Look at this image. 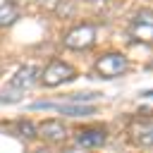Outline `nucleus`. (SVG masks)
Returning a JSON list of instances; mask_svg holds the SVG:
<instances>
[{
  "mask_svg": "<svg viewBox=\"0 0 153 153\" xmlns=\"http://www.w3.org/2000/svg\"><path fill=\"white\" fill-rule=\"evenodd\" d=\"M38 81V69L26 65V67H19L14 72V76L7 81V86L0 91V103H17L22 100V93L26 88H31L33 84Z\"/></svg>",
  "mask_w": 153,
  "mask_h": 153,
  "instance_id": "nucleus-1",
  "label": "nucleus"
},
{
  "mask_svg": "<svg viewBox=\"0 0 153 153\" xmlns=\"http://www.w3.org/2000/svg\"><path fill=\"white\" fill-rule=\"evenodd\" d=\"M127 33L134 43H153V12L139 10L129 22Z\"/></svg>",
  "mask_w": 153,
  "mask_h": 153,
  "instance_id": "nucleus-2",
  "label": "nucleus"
},
{
  "mask_svg": "<svg viewBox=\"0 0 153 153\" xmlns=\"http://www.w3.org/2000/svg\"><path fill=\"white\" fill-rule=\"evenodd\" d=\"M74 76H76V72H74L72 65H67V62H62V60H53V62L41 72V84L53 88V86H60V84L72 81Z\"/></svg>",
  "mask_w": 153,
  "mask_h": 153,
  "instance_id": "nucleus-3",
  "label": "nucleus"
},
{
  "mask_svg": "<svg viewBox=\"0 0 153 153\" xmlns=\"http://www.w3.org/2000/svg\"><path fill=\"white\" fill-rule=\"evenodd\" d=\"M96 38H98V29L93 24H79L72 31H67L65 45L69 50H86V48H91L96 43Z\"/></svg>",
  "mask_w": 153,
  "mask_h": 153,
  "instance_id": "nucleus-4",
  "label": "nucleus"
},
{
  "mask_svg": "<svg viewBox=\"0 0 153 153\" xmlns=\"http://www.w3.org/2000/svg\"><path fill=\"white\" fill-rule=\"evenodd\" d=\"M129 69V62L122 53H105L103 57L96 60V72L103 76V79H115V76H122L124 72Z\"/></svg>",
  "mask_w": 153,
  "mask_h": 153,
  "instance_id": "nucleus-5",
  "label": "nucleus"
},
{
  "mask_svg": "<svg viewBox=\"0 0 153 153\" xmlns=\"http://www.w3.org/2000/svg\"><path fill=\"white\" fill-rule=\"evenodd\" d=\"M31 110H55L69 117H88L96 112V108L91 105H81V103H33Z\"/></svg>",
  "mask_w": 153,
  "mask_h": 153,
  "instance_id": "nucleus-6",
  "label": "nucleus"
},
{
  "mask_svg": "<svg viewBox=\"0 0 153 153\" xmlns=\"http://www.w3.org/2000/svg\"><path fill=\"white\" fill-rule=\"evenodd\" d=\"M36 136L45 139V141H53V143H60L67 139V127L57 120H45L36 127Z\"/></svg>",
  "mask_w": 153,
  "mask_h": 153,
  "instance_id": "nucleus-7",
  "label": "nucleus"
},
{
  "mask_svg": "<svg viewBox=\"0 0 153 153\" xmlns=\"http://www.w3.org/2000/svg\"><path fill=\"white\" fill-rule=\"evenodd\" d=\"M76 143L79 146H86V148L103 146L105 143V131L103 129H84V131L76 134Z\"/></svg>",
  "mask_w": 153,
  "mask_h": 153,
  "instance_id": "nucleus-8",
  "label": "nucleus"
},
{
  "mask_svg": "<svg viewBox=\"0 0 153 153\" xmlns=\"http://www.w3.org/2000/svg\"><path fill=\"white\" fill-rule=\"evenodd\" d=\"M19 19V10L14 7V2H2L0 5V26H12Z\"/></svg>",
  "mask_w": 153,
  "mask_h": 153,
  "instance_id": "nucleus-9",
  "label": "nucleus"
},
{
  "mask_svg": "<svg viewBox=\"0 0 153 153\" xmlns=\"http://www.w3.org/2000/svg\"><path fill=\"white\" fill-rule=\"evenodd\" d=\"M136 141H141V143H146V146H153V124L139 129V131H136Z\"/></svg>",
  "mask_w": 153,
  "mask_h": 153,
  "instance_id": "nucleus-10",
  "label": "nucleus"
},
{
  "mask_svg": "<svg viewBox=\"0 0 153 153\" xmlns=\"http://www.w3.org/2000/svg\"><path fill=\"white\" fill-rule=\"evenodd\" d=\"M143 96H151V98H153V91H146V93H143Z\"/></svg>",
  "mask_w": 153,
  "mask_h": 153,
  "instance_id": "nucleus-11",
  "label": "nucleus"
},
{
  "mask_svg": "<svg viewBox=\"0 0 153 153\" xmlns=\"http://www.w3.org/2000/svg\"><path fill=\"white\" fill-rule=\"evenodd\" d=\"M36 153H53V151H36Z\"/></svg>",
  "mask_w": 153,
  "mask_h": 153,
  "instance_id": "nucleus-12",
  "label": "nucleus"
},
{
  "mask_svg": "<svg viewBox=\"0 0 153 153\" xmlns=\"http://www.w3.org/2000/svg\"><path fill=\"white\" fill-rule=\"evenodd\" d=\"M0 69H2V65H0Z\"/></svg>",
  "mask_w": 153,
  "mask_h": 153,
  "instance_id": "nucleus-13",
  "label": "nucleus"
},
{
  "mask_svg": "<svg viewBox=\"0 0 153 153\" xmlns=\"http://www.w3.org/2000/svg\"><path fill=\"white\" fill-rule=\"evenodd\" d=\"M93 2H96V0H93Z\"/></svg>",
  "mask_w": 153,
  "mask_h": 153,
  "instance_id": "nucleus-14",
  "label": "nucleus"
}]
</instances>
